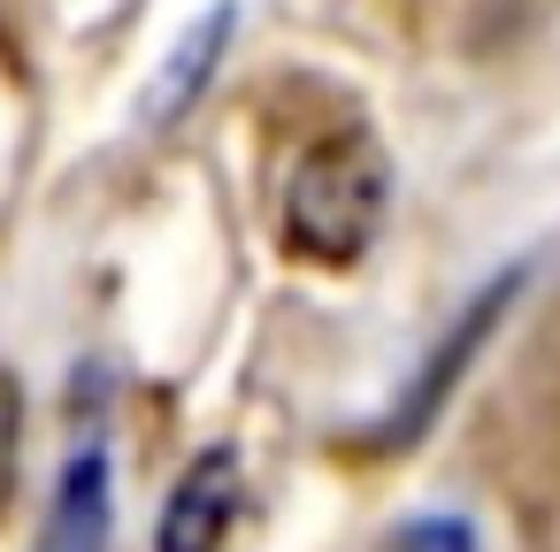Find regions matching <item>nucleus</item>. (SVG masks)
I'll use <instances>...</instances> for the list:
<instances>
[{
	"mask_svg": "<svg viewBox=\"0 0 560 552\" xmlns=\"http://www.w3.org/2000/svg\"><path fill=\"white\" fill-rule=\"evenodd\" d=\"M514 284H522V277L506 269V277H499V284H491L483 300H468V315H460V322L445 330V345H438V353L422 361V376H415V391H407V399L392 407V422H384V445H407V437H415V430H422V422L438 414V399H445V391L460 384V368H468V353H476V345H483V338L499 330V315H506V300H514Z\"/></svg>",
	"mask_w": 560,
	"mask_h": 552,
	"instance_id": "obj_3",
	"label": "nucleus"
},
{
	"mask_svg": "<svg viewBox=\"0 0 560 552\" xmlns=\"http://www.w3.org/2000/svg\"><path fill=\"white\" fill-rule=\"evenodd\" d=\"M231 32H238V0H215V9L170 47V62H162V78H154V93H147V124H177V116L200 101V85L215 78V55L231 47Z\"/></svg>",
	"mask_w": 560,
	"mask_h": 552,
	"instance_id": "obj_5",
	"label": "nucleus"
},
{
	"mask_svg": "<svg viewBox=\"0 0 560 552\" xmlns=\"http://www.w3.org/2000/svg\"><path fill=\"white\" fill-rule=\"evenodd\" d=\"M16 430H24V391L16 376H0V498H9V475H16Z\"/></svg>",
	"mask_w": 560,
	"mask_h": 552,
	"instance_id": "obj_7",
	"label": "nucleus"
},
{
	"mask_svg": "<svg viewBox=\"0 0 560 552\" xmlns=\"http://www.w3.org/2000/svg\"><path fill=\"white\" fill-rule=\"evenodd\" d=\"M238 491H246V468H238V453H231V445L192 453V468H185V475H177V491L162 498L154 552H223L231 514H238Z\"/></svg>",
	"mask_w": 560,
	"mask_h": 552,
	"instance_id": "obj_2",
	"label": "nucleus"
},
{
	"mask_svg": "<svg viewBox=\"0 0 560 552\" xmlns=\"http://www.w3.org/2000/svg\"><path fill=\"white\" fill-rule=\"evenodd\" d=\"M376 552H476V537H468V521H453V514H415V521H399Z\"/></svg>",
	"mask_w": 560,
	"mask_h": 552,
	"instance_id": "obj_6",
	"label": "nucleus"
},
{
	"mask_svg": "<svg viewBox=\"0 0 560 552\" xmlns=\"http://www.w3.org/2000/svg\"><path fill=\"white\" fill-rule=\"evenodd\" d=\"M108 514H116L108 453H101V445H78L70 468H62V483H55V506H47L39 552H108Z\"/></svg>",
	"mask_w": 560,
	"mask_h": 552,
	"instance_id": "obj_4",
	"label": "nucleus"
},
{
	"mask_svg": "<svg viewBox=\"0 0 560 552\" xmlns=\"http://www.w3.org/2000/svg\"><path fill=\"white\" fill-rule=\"evenodd\" d=\"M384 200H392V169H384L376 139L338 131V139L307 146L284 185V246L307 261H353V254H369Z\"/></svg>",
	"mask_w": 560,
	"mask_h": 552,
	"instance_id": "obj_1",
	"label": "nucleus"
}]
</instances>
